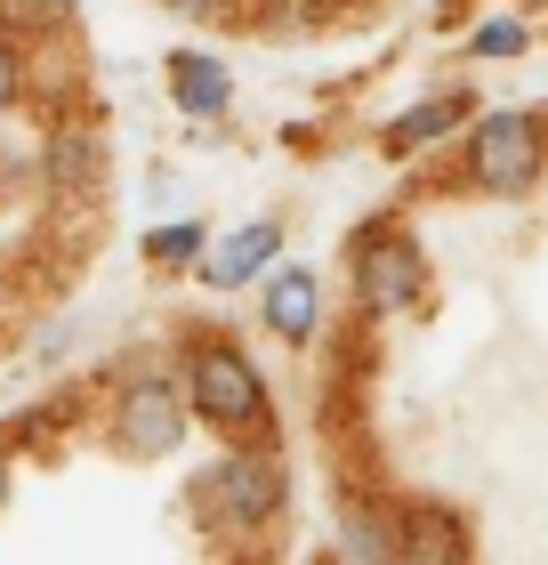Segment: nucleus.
I'll return each instance as SVG.
<instances>
[{
  "label": "nucleus",
  "instance_id": "f257e3e1",
  "mask_svg": "<svg viewBox=\"0 0 548 565\" xmlns=\"http://www.w3.org/2000/svg\"><path fill=\"white\" fill-rule=\"evenodd\" d=\"M194 404L218 428H250L258 420V380H250V364L234 348H202L194 355Z\"/></svg>",
  "mask_w": 548,
  "mask_h": 565
},
{
  "label": "nucleus",
  "instance_id": "423d86ee",
  "mask_svg": "<svg viewBox=\"0 0 548 565\" xmlns=\"http://www.w3.org/2000/svg\"><path fill=\"white\" fill-rule=\"evenodd\" d=\"M218 501L234 509V518H267V509H275V460H234V469L218 477Z\"/></svg>",
  "mask_w": 548,
  "mask_h": 565
},
{
  "label": "nucleus",
  "instance_id": "6e6552de",
  "mask_svg": "<svg viewBox=\"0 0 548 565\" xmlns=\"http://www.w3.org/2000/svg\"><path fill=\"white\" fill-rule=\"evenodd\" d=\"M275 226H243V235H226V250H218V259H211V275L218 282H243V275H258V267H267L275 259Z\"/></svg>",
  "mask_w": 548,
  "mask_h": 565
},
{
  "label": "nucleus",
  "instance_id": "9d476101",
  "mask_svg": "<svg viewBox=\"0 0 548 565\" xmlns=\"http://www.w3.org/2000/svg\"><path fill=\"white\" fill-rule=\"evenodd\" d=\"M476 49H484V57H516V49H525V24H516V17H484Z\"/></svg>",
  "mask_w": 548,
  "mask_h": 565
},
{
  "label": "nucleus",
  "instance_id": "4468645a",
  "mask_svg": "<svg viewBox=\"0 0 548 565\" xmlns=\"http://www.w3.org/2000/svg\"><path fill=\"white\" fill-rule=\"evenodd\" d=\"M0 106H17V57L0 49Z\"/></svg>",
  "mask_w": 548,
  "mask_h": 565
},
{
  "label": "nucleus",
  "instance_id": "1a4fd4ad",
  "mask_svg": "<svg viewBox=\"0 0 548 565\" xmlns=\"http://www.w3.org/2000/svg\"><path fill=\"white\" fill-rule=\"evenodd\" d=\"M97 162V138H82V130H65L57 146H49V170H57V178H82Z\"/></svg>",
  "mask_w": 548,
  "mask_h": 565
},
{
  "label": "nucleus",
  "instance_id": "2eb2a0df",
  "mask_svg": "<svg viewBox=\"0 0 548 565\" xmlns=\"http://www.w3.org/2000/svg\"><path fill=\"white\" fill-rule=\"evenodd\" d=\"M0 493H9V460H0Z\"/></svg>",
  "mask_w": 548,
  "mask_h": 565
},
{
  "label": "nucleus",
  "instance_id": "f03ea898",
  "mask_svg": "<svg viewBox=\"0 0 548 565\" xmlns=\"http://www.w3.org/2000/svg\"><path fill=\"white\" fill-rule=\"evenodd\" d=\"M533 170H540V138H533L525 114L484 121V130H476V178H484V186H525Z\"/></svg>",
  "mask_w": 548,
  "mask_h": 565
},
{
  "label": "nucleus",
  "instance_id": "20e7f679",
  "mask_svg": "<svg viewBox=\"0 0 548 565\" xmlns=\"http://www.w3.org/2000/svg\"><path fill=\"white\" fill-rule=\"evenodd\" d=\"M355 275H363V299H379V307H404L411 291H420V259H411V243H372Z\"/></svg>",
  "mask_w": 548,
  "mask_h": 565
},
{
  "label": "nucleus",
  "instance_id": "f8f14e48",
  "mask_svg": "<svg viewBox=\"0 0 548 565\" xmlns=\"http://www.w3.org/2000/svg\"><path fill=\"white\" fill-rule=\"evenodd\" d=\"M194 243H202V226H162V235H153L162 259H194Z\"/></svg>",
  "mask_w": 548,
  "mask_h": 565
},
{
  "label": "nucleus",
  "instance_id": "39448f33",
  "mask_svg": "<svg viewBox=\"0 0 548 565\" xmlns=\"http://www.w3.org/2000/svg\"><path fill=\"white\" fill-rule=\"evenodd\" d=\"M315 316H323V307H315V275H275V291H267V323L282 331V340H307V331H315Z\"/></svg>",
  "mask_w": 548,
  "mask_h": 565
},
{
  "label": "nucleus",
  "instance_id": "ddd939ff",
  "mask_svg": "<svg viewBox=\"0 0 548 565\" xmlns=\"http://www.w3.org/2000/svg\"><path fill=\"white\" fill-rule=\"evenodd\" d=\"M347 542L355 550H396V533H387L379 518H347Z\"/></svg>",
  "mask_w": 548,
  "mask_h": 565
},
{
  "label": "nucleus",
  "instance_id": "9b49d317",
  "mask_svg": "<svg viewBox=\"0 0 548 565\" xmlns=\"http://www.w3.org/2000/svg\"><path fill=\"white\" fill-rule=\"evenodd\" d=\"M443 121H452V106H420V114H411V121H396V130H387V146H396V153H404V146H420V138H436V130H443Z\"/></svg>",
  "mask_w": 548,
  "mask_h": 565
},
{
  "label": "nucleus",
  "instance_id": "7ed1b4c3",
  "mask_svg": "<svg viewBox=\"0 0 548 565\" xmlns=\"http://www.w3.org/2000/svg\"><path fill=\"white\" fill-rule=\"evenodd\" d=\"M121 436H129L138 452H162L170 436H178V396L162 388V380H146V388L121 396Z\"/></svg>",
  "mask_w": 548,
  "mask_h": 565
},
{
  "label": "nucleus",
  "instance_id": "0eeeda50",
  "mask_svg": "<svg viewBox=\"0 0 548 565\" xmlns=\"http://www.w3.org/2000/svg\"><path fill=\"white\" fill-rule=\"evenodd\" d=\"M170 89H178V106H186V114H218L226 106V73L211 57H178L170 65Z\"/></svg>",
  "mask_w": 548,
  "mask_h": 565
}]
</instances>
